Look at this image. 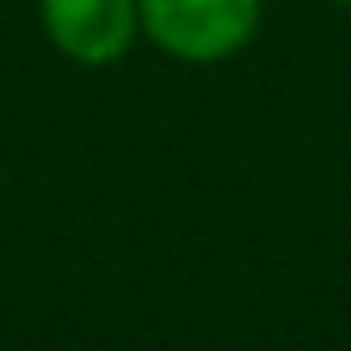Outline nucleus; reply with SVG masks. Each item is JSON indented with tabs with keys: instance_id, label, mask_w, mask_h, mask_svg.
Masks as SVG:
<instances>
[{
	"instance_id": "1",
	"label": "nucleus",
	"mask_w": 351,
	"mask_h": 351,
	"mask_svg": "<svg viewBox=\"0 0 351 351\" xmlns=\"http://www.w3.org/2000/svg\"><path fill=\"white\" fill-rule=\"evenodd\" d=\"M265 0H140V39L188 68H217L250 49Z\"/></svg>"
},
{
	"instance_id": "2",
	"label": "nucleus",
	"mask_w": 351,
	"mask_h": 351,
	"mask_svg": "<svg viewBox=\"0 0 351 351\" xmlns=\"http://www.w3.org/2000/svg\"><path fill=\"white\" fill-rule=\"evenodd\" d=\"M39 29L77 68H116L140 39V0H39Z\"/></svg>"
},
{
	"instance_id": "3",
	"label": "nucleus",
	"mask_w": 351,
	"mask_h": 351,
	"mask_svg": "<svg viewBox=\"0 0 351 351\" xmlns=\"http://www.w3.org/2000/svg\"><path fill=\"white\" fill-rule=\"evenodd\" d=\"M327 5H341V10H351V0H327Z\"/></svg>"
}]
</instances>
